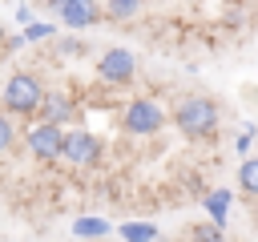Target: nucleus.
I'll return each mask as SVG.
<instances>
[{
  "instance_id": "obj_11",
  "label": "nucleus",
  "mask_w": 258,
  "mask_h": 242,
  "mask_svg": "<svg viewBox=\"0 0 258 242\" xmlns=\"http://www.w3.org/2000/svg\"><path fill=\"white\" fill-rule=\"evenodd\" d=\"M238 190L246 198H258V157H242L238 161Z\"/></svg>"
},
{
  "instance_id": "obj_6",
  "label": "nucleus",
  "mask_w": 258,
  "mask_h": 242,
  "mask_svg": "<svg viewBox=\"0 0 258 242\" xmlns=\"http://www.w3.org/2000/svg\"><path fill=\"white\" fill-rule=\"evenodd\" d=\"M97 77H101L105 85L121 89V85H129V81L137 77V56H133L129 48H105L101 60H97Z\"/></svg>"
},
{
  "instance_id": "obj_4",
  "label": "nucleus",
  "mask_w": 258,
  "mask_h": 242,
  "mask_svg": "<svg viewBox=\"0 0 258 242\" xmlns=\"http://www.w3.org/2000/svg\"><path fill=\"white\" fill-rule=\"evenodd\" d=\"M105 157V141L89 129H64V141H60V161L77 165V169H93L101 165Z\"/></svg>"
},
{
  "instance_id": "obj_10",
  "label": "nucleus",
  "mask_w": 258,
  "mask_h": 242,
  "mask_svg": "<svg viewBox=\"0 0 258 242\" xmlns=\"http://www.w3.org/2000/svg\"><path fill=\"white\" fill-rule=\"evenodd\" d=\"M73 234L77 238H109L113 234V222L101 218V214H81V218H73Z\"/></svg>"
},
{
  "instance_id": "obj_16",
  "label": "nucleus",
  "mask_w": 258,
  "mask_h": 242,
  "mask_svg": "<svg viewBox=\"0 0 258 242\" xmlns=\"http://www.w3.org/2000/svg\"><path fill=\"white\" fill-rule=\"evenodd\" d=\"M56 48H60L64 56H85V52H89V44H85V40H77V36H64Z\"/></svg>"
},
{
  "instance_id": "obj_3",
  "label": "nucleus",
  "mask_w": 258,
  "mask_h": 242,
  "mask_svg": "<svg viewBox=\"0 0 258 242\" xmlns=\"http://www.w3.org/2000/svg\"><path fill=\"white\" fill-rule=\"evenodd\" d=\"M165 121H169V113H165L153 97H133V101L125 105V113H121V129H125L129 137H153V133L165 129Z\"/></svg>"
},
{
  "instance_id": "obj_7",
  "label": "nucleus",
  "mask_w": 258,
  "mask_h": 242,
  "mask_svg": "<svg viewBox=\"0 0 258 242\" xmlns=\"http://www.w3.org/2000/svg\"><path fill=\"white\" fill-rule=\"evenodd\" d=\"M56 16H60V24L73 28V32L97 28V24H105V4H101V0H64V4L56 8Z\"/></svg>"
},
{
  "instance_id": "obj_9",
  "label": "nucleus",
  "mask_w": 258,
  "mask_h": 242,
  "mask_svg": "<svg viewBox=\"0 0 258 242\" xmlns=\"http://www.w3.org/2000/svg\"><path fill=\"white\" fill-rule=\"evenodd\" d=\"M230 202H234V194L218 186V190H210V194L202 198V210H206V218H210V222L226 226V218H230Z\"/></svg>"
},
{
  "instance_id": "obj_18",
  "label": "nucleus",
  "mask_w": 258,
  "mask_h": 242,
  "mask_svg": "<svg viewBox=\"0 0 258 242\" xmlns=\"http://www.w3.org/2000/svg\"><path fill=\"white\" fill-rule=\"evenodd\" d=\"M28 20H32V8L20 4V8H16V24H28Z\"/></svg>"
},
{
  "instance_id": "obj_2",
  "label": "nucleus",
  "mask_w": 258,
  "mask_h": 242,
  "mask_svg": "<svg viewBox=\"0 0 258 242\" xmlns=\"http://www.w3.org/2000/svg\"><path fill=\"white\" fill-rule=\"evenodd\" d=\"M44 97V81L36 73H12L4 81V93H0V105L12 113V117H36V105Z\"/></svg>"
},
{
  "instance_id": "obj_5",
  "label": "nucleus",
  "mask_w": 258,
  "mask_h": 242,
  "mask_svg": "<svg viewBox=\"0 0 258 242\" xmlns=\"http://www.w3.org/2000/svg\"><path fill=\"white\" fill-rule=\"evenodd\" d=\"M60 141H64V125L52 121H32L24 133V145L36 161H60Z\"/></svg>"
},
{
  "instance_id": "obj_17",
  "label": "nucleus",
  "mask_w": 258,
  "mask_h": 242,
  "mask_svg": "<svg viewBox=\"0 0 258 242\" xmlns=\"http://www.w3.org/2000/svg\"><path fill=\"white\" fill-rule=\"evenodd\" d=\"M189 238H222V226L218 222H198V226H189Z\"/></svg>"
},
{
  "instance_id": "obj_12",
  "label": "nucleus",
  "mask_w": 258,
  "mask_h": 242,
  "mask_svg": "<svg viewBox=\"0 0 258 242\" xmlns=\"http://www.w3.org/2000/svg\"><path fill=\"white\" fill-rule=\"evenodd\" d=\"M117 234H121L125 242H145V238H157L161 230H157L153 222H125V226H117Z\"/></svg>"
},
{
  "instance_id": "obj_15",
  "label": "nucleus",
  "mask_w": 258,
  "mask_h": 242,
  "mask_svg": "<svg viewBox=\"0 0 258 242\" xmlns=\"http://www.w3.org/2000/svg\"><path fill=\"white\" fill-rule=\"evenodd\" d=\"M12 145H16V125H12V113L4 109L0 113V153H8Z\"/></svg>"
},
{
  "instance_id": "obj_8",
  "label": "nucleus",
  "mask_w": 258,
  "mask_h": 242,
  "mask_svg": "<svg viewBox=\"0 0 258 242\" xmlns=\"http://www.w3.org/2000/svg\"><path fill=\"white\" fill-rule=\"evenodd\" d=\"M36 121H52V125H69L77 121V101L69 93H56V89H44L40 105H36Z\"/></svg>"
},
{
  "instance_id": "obj_13",
  "label": "nucleus",
  "mask_w": 258,
  "mask_h": 242,
  "mask_svg": "<svg viewBox=\"0 0 258 242\" xmlns=\"http://www.w3.org/2000/svg\"><path fill=\"white\" fill-rule=\"evenodd\" d=\"M20 36H24V44H36V40H52V36H56V24H52V20H28Z\"/></svg>"
},
{
  "instance_id": "obj_14",
  "label": "nucleus",
  "mask_w": 258,
  "mask_h": 242,
  "mask_svg": "<svg viewBox=\"0 0 258 242\" xmlns=\"http://www.w3.org/2000/svg\"><path fill=\"white\" fill-rule=\"evenodd\" d=\"M141 4L145 0H105V16L109 20H129V16L141 12Z\"/></svg>"
},
{
  "instance_id": "obj_19",
  "label": "nucleus",
  "mask_w": 258,
  "mask_h": 242,
  "mask_svg": "<svg viewBox=\"0 0 258 242\" xmlns=\"http://www.w3.org/2000/svg\"><path fill=\"white\" fill-rule=\"evenodd\" d=\"M60 4H64V0H44V8H48V12H56Z\"/></svg>"
},
{
  "instance_id": "obj_1",
  "label": "nucleus",
  "mask_w": 258,
  "mask_h": 242,
  "mask_svg": "<svg viewBox=\"0 0 258 242\" xmlns=\"http://www.w3.org/2000/svg\"><path fill=\"white\" fill-rule=\"evenodd\" d=\"M169 121H173L189 141H206V137H214L218 125H222V109H218L214 97H206V93H189V97L177 101V109H173Z\"/></svg>"
},
{
  "instance_id": "obj_20",
  "label": "nucleus",
  "mask_w": 258,
  "mask_h": 242,
  "mask_svg": "<svg viewBox=\"0 0 258 242\" xmlns=\"http://www.w3.org/2000/svg\"><path fill=\"white\" fill-rule=\"evenodd\" d=\"M0 40H8V36H4V28H0Z\"/></svg>"
}]
</instances>
